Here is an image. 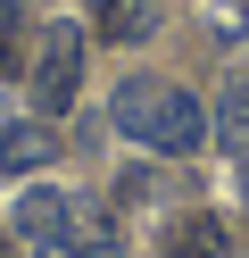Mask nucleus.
<instances>
[{"instance_id":"1","label":"nucleus","mask_w":249,"mask_h":258,"mask_svg":"<svg viewBox=\"0 0 249 258\" xmlns=\"http://www.w3.org/2000/svg\"><path fill=\"white\" fill-rule=\"evenodd\" d=\"M83 92V25H50L42 50H33V108L42 117H66Z\"/></svg>"},{"instance_id":"2","label":"nucleus","mask_w":249,"mask_h":258,"mask_svg":"<svg viewBox=\"0 0 249 258\" xmlns=\"http://www.w3.org/2000/svg\"><path fill=\"white\" fill-rule=\"evenodd\" d=\"M199 142H208V108H199L191 92H175V84H166L158 117H149V150H158V158H191Z\"/></svg>"},{"instance_id":"3","label":"nucleus","mask_w":249,"mask_h":258,"mask_svg":"<svg viewBox=\"0 0 249 258\" xmlns=\"http://www.w3.org/2000/svg\"><path fill=\"white\" fill-rule=\"evenodd\" d=\"M66 217H75V200H66V191H50V183L17 191V233H25V241H58Z\"/></svg>"},{"instance_id":"4","label":"nucleus","mask_w":249,"mask_h":258,"mask_svg":"<svg viewBox=\"0 0 249 258\" xmlns=\"http://www.w3.org/2000/svg\"><path fill=\"white\" fill-rule=\"evenodd\" d=\"M58 158V134H50L42 117H25V125H0V167L9 175H25V167H50Z\"/></svg>"},{"instance_id":"5","label":"nucleus","mask_w":249,"mask_h":258,"mask_svg":"<svg viewBox=\"0 0 249 258\" xmlns=\"http://www.w3.org/2000/svg\"><path fill=\"white\" fill-rule=\"evenodd\" d=\"M224 250H232V233H224V217H216V208L183 217V225H175V241H166V258H224Z\"/></svg>"},{"instance_id":"6","label":"nucleus","mask_w":249,"mask_h":258,"mask_svg":"<svg viewBox=\"0 0 249 258\" xmlns=\"http://www.w3.org/2000/svg\"><path fill=\"white\" fill-rule=\"evenodd\" d=\"M158 100H166V84H149V75H133V84L116 92V134L149 142V117H158Z\"/></svg>"},{"instance_id":"7","label":"nucleus","mask_w":249,"mask_h":258,"mask_svg":"<svg viewBox=\"0 0 249 258\" xmlns=\"http://www.w3.org/2000/svg\"><path fill=\"white\" fill-rule=\"evenodd\" d=\"M92 17H100V34H108V42H133V34H141V17H133L125 0H92Z\"/></svg>"},{"instance_id":"8","label":"nucleus","mask_w":249,"mask_h":258,"mask_svg":"<svg viewBox=\"0 0 249 258\" xmlns=\"http://www.w3.org/2000/svg\"><path fill=\"white\" fill-rule=\"evenodd\" d=\"M17 58H25V17L0 0V75H17Z\"/></svg>"},{"instance_id":"9","label":"nucleus","mask_w":249,"mask_h":258,"mask_svg":"<svg viewBox=\"0 0 249 258\" xmlns=\"http://www.w3.org/2000/svg\"><path fill=\"white\" fill-rule=\"evenodd\" d=\"M216 142H224V150H249V117H232V108H224V117H216Z\"/></svg>"},{"instance_id":"10","label":"nucleus","mask_w":249,"mask_h":258,"mask_svg":"<svg viewBox=\"0 0 249 258\" xmlns=\"http://www.w3.org/2000/svg\"><path fill=\"white\" fill-rule=\"evenodd\" d=\"M224 108H232V117H249V67H241V75H224Z\"/></svg>"},{"instance_id":"11","label":"nucleus","mask_w":249,"mask_h":258,"mask_svg":"<svg viewBox=\"0 0 249 258\" xmlns=\"http://www.w3.org/2000/svg\"><path fill=\"white\" fill-rule=\"evenodd\" d=\"M33 258H83V241H66V233L58 241H33Z\"/></svg>"},{"instance_id":"12","label":"nucleus","mask_w":249,"mask_h":258,"mask_svg":"<svg viewBox=\"0 0 249 258\" xmlns=\"http://www.w3.org/2000/svg\"><path fill=\"white\" fill-rule=\"evenodd\" d=\"M0 250H9V241H0Z\"/></svg>"}]
</instances>
